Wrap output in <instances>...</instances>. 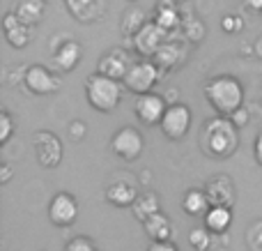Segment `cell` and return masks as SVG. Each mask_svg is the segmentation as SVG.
<instances>
[{"mask_svg":"<svg viewBox=\"0 0 262 251\" xmlns=\"http://www.w3.org/2000/svg\"><path fill=\"white\" fill-rule=\"evenodd\" d=\"M200 150L212 159H230L239 150V127L228 115L209 118L200 129Z\"/></svg>","mask_w":262,"mask_h":251,"instance_id":"cell-1","label":"cell"},{"mask_svg":"<svg viewBox=\"0 0 262 251\" xmlns=\"http://www.w3.org/2000/svg\"><path fill=\"white\" fill-rule=\"evenodd\" d=\"M205 99L216 115L230 118L237 109L244 106V86L237 76L221 74V76H214L205 83Z\"/></svg>","mask_w":262,"mask_h":251,"instance_id":"cell-2","label":"cell"},{"mask_svg":"<svg viewBox=\"0 0 262 251\" xmlns=\"http://www.w3.org/2000/svg\"><path fill=\"white\" fill-rule=\"evenodd\" d=\"M122 90L124 83L118 81V78L106 76V74L95 72L85 78L88 104L95 111H99V113H113L120 106V101H122Z\"/></svg>","mask_w":262,"mask_h":251,"instance_id":"cell-3","label":"cell"},{"mask_svg":"<svg viewBox=\"0 0 262 251\" xmlns=\"http://www.w3.org/2000/svg\"><path fill=\"white\" fill-rule=\"evenodd\" d=\"M159 76H161V69L159 65L154 62L152 58H140L134 60L129 67V72L124 74L122 83H124V90H129L131 95L140 97V95H147L157 88Z\"/></svg>","mask_w":262,"mask_h":251,"instance_id":"cell-4","label":"cell"},{"mask_svg":"<svg viewBox=\"0 0 262 251\" xmlns=\"http://www.w3.org/2000/svg\"><path fill=\"white\" fill-rule=\"evenodd\" d=\"M191 122H193V113H191L189 106L182 104V101H172V104H168L166 113L159 122V129L168 141H182L189 134Z\"/></svg>","mask_w":262,"mask_h":251,"instance_id":"cell-5","label":"cell"},{"mask_svg":"<svg viewBox=\"0 0 262 251\" xmlns=\"http://www.w3.org/2000/svg\"><path fill=\"white\" fill-rule=\"evenodd\" d=\"M143 150H145L143 134H140V129L131 127V124L120 127L118 132L111 136V152H113L118 159H122V161H129L131 164V161L140 159Z\"/></svg>","mask_w":262,"mask_h":251,"instance_id":"cell-6","label":"cell"},{"mask_svg":"<svg viewBox=\"0 0 262 251\" xmlns=\"http://www.w3.org/2000/svg\"><path fill=\"white\" fill-rule=\"evenodd\" d=\"M23 88L35 97H49L62 88V81L58 74H53L44 65H30L23 74Z\"/></svg>","mask_w":262,"mask_h":251,"instance_id":"cell-7","label":"cell"},{"mask_svg":"<svg viewBox=\"0 0 262 251\" xmlns=\"http://www.w3.org/2000/svg\"><path fill=\"white\" fill-rule=\"evenodd\" d=\"M131 41H134V51L140 55V58H152V55L168 41V30H163L154 18H149V21L131 37Z\"/></svg>","mask_w":262,"mask_h":251,"instance_id":"cell-8","label":"cell"},{"mask_svg":"<svg viewBox=\"0 0 262 251\" xmlns=\"http://www.w3.org/2000/svg\"><path fill=\"white\" fill-rule=\"evenodd\" d=\"M32 148H35L37 161H39L44 169H55V166H60L62 155H64V148H62V141H60L58 134L46 132V129L44 132H37Z\"/></svg>","mask_w":262,"mask_h":251,"instance_id":"cell-9","label":"cell"},{"mask_svg":"<svg viewBox=\"0 0 262 251\" xmlns=\"http://www.w3.org/2000/svg\"><path fill=\"white\" fill-rule=\"evenodd\" d=\"M78 219V201L67 192H58L49 203V221L55 228H67Z\"/></svg>","mask_w":262,"mask_h":251,"instance_id":"cell-10","label":"cell"},{"mask_svg":"<svg viewBox=\"0 0 262 251\" xmlns=\"http://www.w3.org/2000/svg\"><path fill=\"white\" fill-rule=\"evenodd\" d=\"M168 109V101L163 95H157V92H147V95H140L134 104V113L136 118L140 120L147 127H159L163 113Z\"/></svg>","mask_w":262,"mask_h":251,"instance_id":"cell-11","label":"cell"},{"mask_svg":"<svg viewBox=\"0 0 262 251\" xmlns=\"http://www.w3.org/2000/svg\"><path fill=\"white\" fill-rule=\"evenodd\" d=\"M51 55H53L55 69H58L60 74H69L81 65L83 46H81V41H76V39H64L62 44L51 49Z\"/></svg>","mask_w":262,"mask_h":251,"instance_id":"cell-12","label":"cell"},{"mask_svg":"<svg viewBox=\"0 0 262 251\" xmlns=\"http://www.w3.org/2000/svg\"><path fill=\"white\" fill-rule=\"evenodd\" d=\"M131 62H134V60H131V55L124 49H111V51H106L99 60H97V72L122 81L124 74L129 72Z\"/></svg>","mask_w":262,"mask_h":251,"instance_id":"cell-13","label":"cell"},{"mask_svg":"<svg viewBox=\"0 0 262 251\" xmlns=\"http://www.w3.org/2000/svg\"><path fill=\"white\" fill-rule=\"evenodd\" d=\"M3 32H5V39H7V44L12 46V49H26V46L30 44L32 28L26 26L14 12H7L3 16Z\"/></svg>","mask_w":262,"mask_h":251,"instance_id":"cell-14","label":"cell"},{"mask_svg":"<svg viewBox=\"0 0 262 251\" xmlns=\"http://www.w3.org/2000/svg\"><path fill=\"white\" fill-rule=\"evenodd\" d=\"M205 192H207L212 205L232 207V203H235V184H232V180L228 178V175H216V178H212L205 184Z\"/></svg>","mask_w":262,"mask_h":251,"instance_id":"cell-15","label":"cell"},{"mask_svg":"<svg viewBox=\"0 0 262 251\" xmlns=\"http://www.w3.org/2000/svg\"><path fill=\"white\" fill-rule=\"evenodd\" d=\"M152 18L163 28V30H168V32L177 30V28L184 23L182 12H180V5H177L175 0H157Z\"/></svg>","mask_w":262,"mask_h":251,"instance_id":"cell-16","label":"cell"},{"mask_svg":"<svg viewBox=\"0 0 262 251\" xmlns=\"http://www.w3.org/2000/svg\"><path fill=\"white\" fill-rule=\"evenodd\" d=\"M138 198V189L124 180H115L106 187V203L113 207H131Z\"/></svg>","mask_w":262,"mask_h":251,"instance_id":"cell-17","label":"cell"},{"mask_svg":"<svg viewBox=\"0 0 262 251\" xmlns=\"http://www.w3.org/2000/svg\"><path fill=\"white\" fill-rule=\"evenodd\" d=\"M64 3H67L69 14L83 23L97 21L104 16V0H64Z\"/></svg>","mask_w":262,"mask_h":251,"instance_id":"cell-18","label":"cell"},{"mask_svg":"<svg viewBox=\"0 0 262 251\" xmlns=\"http://www.w3.org/2000/svg\"><path fill=\"white\" fill-rule=\"evenodd\" d=\"M143 231L152 242H159V240H170L172 238V219L168 215H163L161 210L154 212L152 217L143 221Z\"/></svg>","mask_w":262,"mask_h":251,"instance_id":"cell-19","label":"cell"},{"mask_svg":"<svg viewBox=\"0 0 262 251\" xmlns=\"http://www.w3.org/2000/svg\"><path fill=\"white\" fill-rule=\"evenodd\" d=\"M14 14L21 18L26 26H37L41 23L46 12V0H14Z\"/></svg>","mask_w":262,"mask_h":251,"instance_id":"cell-20","label":"cell"},{"mask_svg":"<svg viewBox=\"0 0 262 251\" xmlns=\"http://www.w3.org/2000/svg\"><path fill=\"white\" fill-rule=\"evenodd\" d=\"M203 221H205V226H207L214 235L226 233V231L230 228V224H232V207H228V205H212L207 212H205Z\"/></svg>","mask_w":262,"mask_h":251,"instance_id":"cell-21","label":"cell"},{"mask_svg":"<svg viewBox=\"0 0 262 251\" xmlns=\"http://www.w3.org/2000/svg\"><path fill=\"white\" fill-rule=\"evenodd\" d=\"M212 207L209 203V196L205 189H189L182 198V210L189 217H205V212Z\"/></svg>","mask_w":262,"mask_h":251,"instance_id":"cell-22","label":"cell"},{"mask_svg":"<svg viewBox=\"0 0 262 251\" xmlns=\"http://www.w3.org/2000/svg\"><path fill=\"white\" fill-rule=\"evenodd\" d=\"M161 210V201H159V194L157 192H143L138 194V198L134 201V205H131V212H134V217L143 224L147 217H152L154 212Z\"/></svg>","mask_w":262,"mask_h":251,"instance_id":"cell-23","label":"cell"},{"mask_svg":"<svg viewBox=\"0 0 262 251\" xmlns=\"http://www.w3.org/2000/svg\"><path fill=\"white\" fill-rule=\"evenodd\" d=\"M152 60L159 65V69H161V72H170V69H175L177 65L182 62V49H180V44L168 39L166 44H163L161 49H159L157 53L152 55Z\"/></svg>","mask_w":262,"mask_h":251,"instance_id":"cell-24","label":"cell"},{"mask_svg":"<svg viewBox=\"0 0 262 251\" xmlns=\"http://www.w3.org/2000/svg\"><path fill=\"white\" fill-rule=\"evenodd\" d=\"M147 21H149L147 14L140 7H129V9H124L122 18H120V30H122L124 37H134Z\"/></svg>","mask_w":262,"mask_h":251,"instance_id":"cell-25","label":"cell"},{"mask_svg":"<svg viewBox=\"0 0 262 251\" xmlns=\"http://www.w3.org/2000/svg\"><path fill=\"white\" fill-rule=\"evenodd\" d=\"M212 231L207 226H198V228H191L189 231V247L193 251H209L212 247Z\"/></svg>","mask_w":262,"mask_h":251,"instance_id":"cell-26","label":"cell"},{"mask_svg":"<svg viewBox=\"0 0 262 251\" xmlns=\"http://www.w3.org/2000/svg\"><path fill=\"white\" fill-rule=\"evenodd\" d=\"M182 28H184V37L186 41H191V44H195V41H200L205 37V23L198 21V18H186L184 23H182Z\"/></svg>","mask_w":262,"mask_h":251,"instance_id":"cell-27","label":"cell"},{"mask_svg":"<svg viewBox=\"0 0 262 251\" xmlns=\"http://www.w3.org/2000/svg\"><path fill=\"white\" fill-rule=\"evenodd\" d=\"M12 134H14V120L9 115V111H3L0 113V145H5L12 138Z\"/></svg>","mask_w":262,"mask_h":251,"instance_id":"cell-28","label":"cell"},{"mask_svg":"<svg viewBox=\"0 0 262 251\" xmlns=\"http://www.w3.org/2000/svg\"><path fill=\"white\" fill-rule=\"evenodd\" d=\"M64 251H97V247L90 238H85V235H76V238H72L67 242Z\"/></svg>","mask_w":262,"mask_h":251,"instance_id":"cell-29","label":"cell"},{"mask_svg":"<svg viewBox=\"0 0 262 251\" xmlns=\"http://www.w3.org/2000/svg\"><path fill=\"white\" fill-rule=\"evenodd\" d=\"M242 28H244V18H242V16H235V14H226V16L221 18V30L228 32V35H232V32H239Z\"/></svg>","mask_w":262,"mask_h":251,"instance_id":"cell-30","label":"cell"},{"mask_svg":"<svg viewBox=\"0 0 262 251\" xmlns=\"http://www.w3.org/2000/svg\"><path fill=\"white\" fill-rule=\"evenodd\" d=\"M88 134V127L85 122H81V120H74V122H69V136L74 138V141H83Z\"/></svg>","mask_w":262,"mask_h":251,"instance_id":"cell-31","label":"cell"},{"mask_svg":"<svg viewBox=\"0 0 262 251\" xmlns=\"http://www.w3.org/2000/svg\"><path fill=\"white\" fill-rule=\"evenodd\" d=\"M230 120H232V122H235V124H237V127H239V129H244L246 124L251 122V115H249V111H246L244 106H242V109H237L235 113L230 115Z\"/></svg>","mask_w":262,"mask_h":251,"instance_id":"cell-32","label":"cell"},{"mask_svg":"<svg viewBox=\"0 0 262 251\" xmlns=\"http://www.w3.org/2000/svg\"><path fill=\"white\" fill-rule=\"evenodd\" d=\"M147 251H180L170 240H159V242H149Z\"/></svg>","mask_w":262,"mask_h":251,"instance_id":"cell-33","label":"cell"},{"mask_svg":"<svg viewBox=\"0 0 262 251\" xmlns=\"http://www.w3.org/2000/svg\"><path fill=\"white\" fill-rule=\"evenodd\" d=\"M253 157H255V161H258V166H262V132L253 141Z\"/></svg>","mask_w":262,"mask_h":251,"instance_id":"cell-34","label":"cell"},{"mask_svg":"<svg viewBox=\"0 0 262 251\" xmlns=\"http://www.w3.org/2000/svg\"><path fill=\"white\" fill-rule=\"evenodd\" d=\"M12 180V169L9 164H0V184H7Z\"/></svg>","mask_w":262,"mask_h":251,"instance_id":"cell-35","label":"cell"},{"mask_svg":"<svg viewBox=\"0 0 262 251\" xmlns=\"http://www.w3.org/2000/svg\"><path fill=\"white\" fill-rule=\"evenodd\" d=\"M244 7L251 12H262V0H244Z\"/></svg>","mask_w":262,"mask_h":251,"instance_id":"cell-36","label":"cell"},{"mask_svg":"<svg viewBox=\"0 0 262 251\" xmlns=\"http://www.w3.org/2000/svg\"><path fill=\"white\" fill-rule=\"evenodd\" d=\"M253 51H255V55H258V58L262 60V37H258V39H255V46H253Z\"/></svg>","mask_w":262,"mask_h":251,"instance_id":"cell-37","label":"cell"},{"mask_svg":"<svg viewBox=\"0 0 262 251\" xmlns=\"http://www.w3.org/2000/svg\"><path fill=\"white\" fill-rule=\"evenodd\" d=\"M127 3H138V0H127Z\"/></svg>","mask_w":262,"mask_h":251,"instance_id":"cell-38","label":"cell"}]
</instances>
